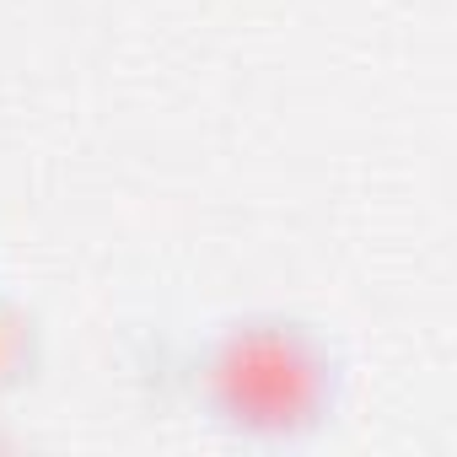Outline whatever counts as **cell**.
Returning <instances> with one entry per match:
<instances>
[{
	"mask_svg": "<svg viewBox=\"0 0 457 457\" xmlns=\"http://www.w3.org/2000/svg\"><path fill=\"white\" fill-rule=\"evenodd\" d=\"M220 393L248 425H286L318 393V361L291 334H248L232 339L220 361Z\"/></svg>",
	"mask_w": 457,
	"mask_h": 457,
	"instance_id": "obj_1",
	"label": "cell"
}]
</instances>
